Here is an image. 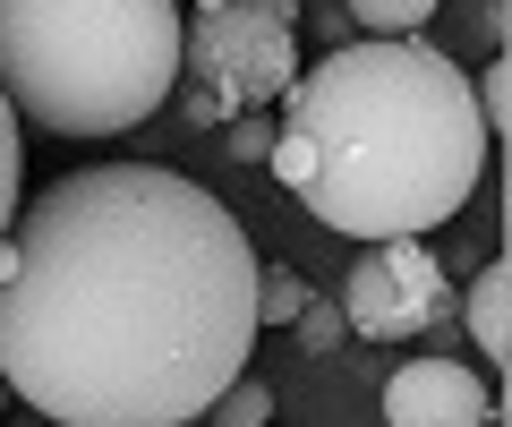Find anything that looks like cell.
Returning a JSON list of instances; mask_svg holds the SVG:
<instances>
[{"label":"cell","mask_w":512,"mask_h":427,"mask_svg":"<svg viewBox=\"0 0 512 427\" xmlns=\"http://www.w3.org/2000/svg\"><path fill=\"white\" fill-rule=\"evenodd\" d=\"M0 376L52 427H188L248 368L256 248L163 163L60 171L9 223Z\"/></svg>","instance_id":"6da1fadb"},{"label":"cell","mask_w":512,"mask_h":427,"mask_svg":"<svg viewBox=\"0 0 512 427\" xmlns=\"http://www.w3.org/2000/svg\"><path fill=\"white\" fill-rule=\"evenodd\" d=\"M265 163L325 231L427 240L487 171L470 69L427 35H359L282 86Z\"/></svg>","instance_id":"7a4b0ae2"},{"label":"cell","mask_w":512,"mask_h":427,"mask_svg":"<svg viewBox=\"0 0 512 427\" xmlns=\"http://www.w3.org/2000/svg\"><path fill=\"white\" fill-rule=\"evenodd\" d=\"M180 86V0H0V94L52 137H120Z\"/></svg>","instance_id":"3957f363"},{"label":"cell","mask_w":512,"mask_h":427,"mask_svg":"<svg viewBox=\"0 0 512 427\" xmlns=\"http://www.w3.org/2000/svg\"><path fill=\"white\" fill-rule=\"evenodd\" d=\"M299 77V9L291 0H197L180 18V112L239 120Z\"/></svg>","instance_id":"277c9868"},{"label":"cell","mask_w":512,"mask_h":427,"mask_svg":"<svg viewBox=\"0 0 512 427\" xmlns=\"http://www.w3.org/2000/svg\"><path fill=\"white\" fill-rule=\"evenodd\" d=\"M342 325L367 342H419L453 325V282L427 257V240H367V257L342 282Z\"/></svg>","instance_id":"5b68a950"},{"label":"cell","mask_w":512,"mask_h":427,"mask_svg":"<svg viewBox=\"0 0 512 427\" xmlns=\"http://www.w3.org/2000/svg\"><path fill=\"white\" fill-rule=\"evenodd\" d=\"M495 419V376L461 359H410L384 376V427H487Z\"/></svg>","instance_id":"8992f818"},{"label":"cell","mask_w":512,"mask_h":427,"mask_svg":"<svg viewBox=\"0 0 512 427\" xmlns=\"http://www.w3.org/2000/svg\"><path fill=\"white\" fill-rule=\"evenodd\" d=\"M461 316H470V342H478V368H512V265H478L470 291L453 299Z\"/></svg>","instance_id":"52a82bcc"},{"label":"cell","mask_w":512,"mask_h":427,"mask_svg":"<svg viewBox=\"0 0 512 427\" xmlns=\"http://www.w3.org/2000/svg\"><path fill=\"white\" fill-rule=\"evenodd\" d=\"M26 120L9 112V94H0V231L18 223V205H26Z\"/></svg>","instance_id":"ba28073f"},{"label":"cell","mask_w":512,"mask_h":427,"mask_svg":"<svg viewBox=\"0 0 512 427\" xmlns=\"http://www.w3.org/2000/svg\"><path fill=\"white\" fill-rule=\"evenodd\" d=\"M342 9L367 26V35H419V26L436 18L444 0H342Z\"/></svg>","instance_id":"9c48e42d"},{"label":"cell","mask_w":512,"mask_h":427,"mask_svg":"<svg viewBox=\"0 0 512 427\" xmlns=\"http://www.w3.org/2000/svg\"><path fill=\"white\" fill-rule=\"evenodd\" d=\"M205 419H214V427H265V419H274V393L256 385V376H248V368H239V376H231V385H222V393H214V410H205Z\"/></svg>","instance_id":"30bf717a"},{"label":"cell","mask_w":512,"mask_h":427,"mask_svg":"<svg viewBox=\"0 0 512 427\" xmlns=\"http://www.w3.org/2000/svg\"><path fill=\"white\" fill-rule=\"evenodd\" d=\"M299 308H308V282L291 265H256V325H291Z\"/></svg>","instance_id":"8fae6325"},{"label":"cell","mask_w":512,"mask_h":427,"mask_svg":"<svg viewBox=\"0 0 512 427\" xmlns=\"http://www.w3.org/2000/svg\"><path fill=\"white\" fill-rule=\"evenodd\" d=\"M291 325H299V342H308V351H333V334H342V299H308Z\"/></svg>","instance_id":"7c38bea8"},{"label":"cell","mask_w":512,"mask_h":427,"mask_svg":"<svg viewBox=\"0 0 512 427\" xmlns=\"http://www.w3.org/2000/svg\"><path fill=\"white\" fill-rule=\"evenodd\" d=\"M222 146H231L239 163H265V154H274V120H265V112H239V120H231V137H222Z\"/></svg>","instance_id":"4fadbf2b"}]
</instances>
